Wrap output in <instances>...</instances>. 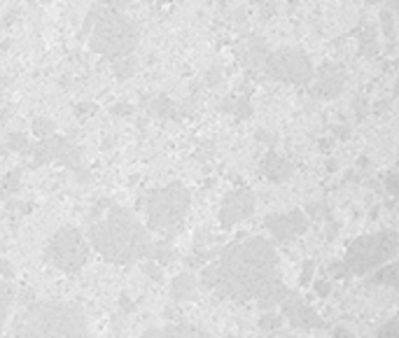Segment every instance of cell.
<instances>
[{"label":"cell","instance_id":"2e32d148","mask_svg":"<svg viewBox=\"0 0 399 338\" xmlns=\"http://www.w3.org/2000/svg\"><path fill=\"white\" fill-rule=\"evenodd\" d=\"M194 289H196L194 275L180 273V275L173 277V282H171V299L175 303L178 301H189L191 296H194Z\"/></svg>","mask_w":399,"mask_h":338},{"label":"cell","instance_id":"4316f807","mask_svg":"<svg viewBox=\"0 0 399 338\" xmlns=\"http://www.w3.org/2000/svg\"><path fill=\"white\" fill-rule=\"evenodd\" d=\"M152 259H155L157 264H171L173 261V248L169 243H159V248H152Z\"/></svg>","mask_w":399,"mask_h":338},{"label":"cell","instance_id":"b9f144b4","mask_svg":"<svg viewBox=\"0 0 399 338\" xmlns=\"http://www.w3.org/2000/svg\"><path fill=\"white\" fill-rule=\"evenodd\" d=\"M77 117H89V115H94V110H96V105H91V103H82V105H77Z\"/></svg>","mask_w":399,"mask_h":338},{"label":"cell","instance_id":"cb8c5ba5","mask_svg":"<svg viewBox=\"0 0 399 338\" xmlns=\"http://www.w3.org/2000/svg\"><path fill=\"white\" fill-rule=\"evenodd\" d=\"M31 131L38 138H47L56 131V124L52 122L49 117H36V119H33V124H31Z\"/></svg>","mask_w":399,"mask_h":338},{"label":"cell","instance_id":"9c48e42d","mask_svg":"<svg viewBox=\"0 0 399 338\" xmlns=\"http://www.w3.org/2000/svg\"><path fill=\"white\" fill-rule=\"evenodd\" d=\"M252 213H255V194L248 187H238L222 198L217 210V220L224 229H231L234 224L248 220Z\"/></svg>","mask_w":399,"mask_h":338},{"label":"cell","instance_id":"ffe728a7","mask_svg":"<svg viewBox=\"0 0 399 338\" xmlns=\"http://www.w3.org/2000/svg\"><path fill=\"white\" fill-rule=\"evenodd\" d=\"M138 68V58L126 54V56H119V58H112V70H115V77L119 82H126V79L133 77V72Z\"/></svg>","mask_w":399,"mask_h":338},{"label":"cell","instance_id":"4fadbf2b","mask_svg":"<svg viewBox=\"0 0 399 338\" xmlns=\"http://www.w3.org/2000/svg\"><path fill=\"white\" fill-rule=\"evenodd\" d=\"M68 145H70L68 138H61V136H56V134H52L47 138H40V143L38 145H31L29 152H26V154L33 156L31 168H38V166L56 161V159L63 154V150L68 147Z\"/></svg>","mask_w":399,"mask_h":338},{"label":"cell","instance_id":"e575fe53","mask_svg":"<svg viewBox=\"0 0 399 338\" xmlns=\"http://www.w3.org/2000/svg\"><path fill=\"white\" fill-rule=\"evenodd\" d=\"M313 271H315V264H313V261H306L304 268H302V277H299V282L308 284L311 280H313Z\"/></svg>","mask_w":399,"mask_h":338},{"label":"cell","instance_id":"7bdbcfd3","mask_svg":"<svg viewBox=\"0 0 399 338\" xmlns=\"http://www.w3.org/2000/svg\"><path fill=\"white\" fill-rule=\"evenodd\" d=\"M274 12H276V5H274V3H264V5H262V19L274 17Z\"/></svg>","mask_w":399,"mask_h":338},{"label":"cell","instance_id":"603a6c76","mask_svg":"<svg viewBox=\"0 0 399 338\" xmlns=\"http://www.w3.org/2000/svg\"><path fill=\"white\" fill-rule=\"evenodd\" d=\"M5 145H8L10 152H19V154H26L31 147V140L29 136L24 134V131H12V134L8 136V140H5Z\"/></svg>","mask_w":399,"mask_h":338},{"label":"cell","instance_id":"ee69618b","mask_svg":"<svg viewBox=\"0 0 399 338\" xmlns=\"http://www.w3.org/2000/svg\"><path fill=\"white\" fill-rule=\"evenodd\" d=\"M119 308H122L124 313H131V310H133V303L129 301V296H122V299H119Z\"/></svg>","mask_w":399,"mask_h":338},{"label":"cell","instance_id":"52a82bcc","mask_svg":"<svg viewBox=\"0 0 399 338\" xmlns=\"http://www.w3.org/2000/svg\"><path fill=\"white\" fill-rule=\"evenodd\" d=\"M266 75L276 82L295 84V87H306L313 79V63L306 56V51L297 47H281L276 51H269L264 58Z\"/></svg>","mask_w":399,"mask_h":338},{"label":"cell","instance_id":"3957f363","mask_svg":"<svg viewBox=\"0 0 399 338\" xmlns=\"http://www.w3.org/2000/svg\"><path fill=\"white\" fill-rule=\"evenodd\" d=\"M82 33H89V47L91 51L105 58H119L133 54L138 45V29L124 12L103 8L101 3L89 10L84 17Z\"/></svg>","mask_w":399,"mask_h":338},{"label":"cell","instance_id":"5bb4252c","mask_svg":"<svg viewBox=\"0 0 399 338\" xmlns=\"http://www.w3.org/2000/svg\"><path fill=\"white\" fill-rule=\"evenodd\" d=\"M236 54L241 58L243 65H248V68H259V65H264V58L269 54V45H266L264 38H259V35H245L243 40L236 42Z\"/></svg>","mask_w":399,"mask_h":338},{"label":"cell","instance_id":"d6a6232c","mask_svg":"<svg viewBox=\"0 0 399 338\" xmlns=\"http://www.w3.org/2000/svg\"><path fill=\"white\" fill-rule=\"evenodd\" d=\"M315 294L320 296V299H327V296L331 294V282L327 280V277H322V280H315Z\"/></svg>","mask_w":399,"mask_h":338},{"label":"cell","instance_id":"d4e9b609","mask_svg":"<svg viewBox=\"0 0 399 338\" xmlns=\"http://www.w3.org/2000/svg\"><path fill=\"white\" fill-rule=\"evenodd\" d=\"M381 26H383V35L390 40V42H395L397 38V22H395V12L385 8L381 12Z\"/></svg>","mask_w":399,"mask_h":338},{"label":"cell","instance_id":"f35d334b","mask_svg":"<svg viewBox=\"0 0 399 338\" xmlns=\"http://www.w3.org/2000/svg\"><path fill=\"white\" fill-rule=\"evenodd\" d=\"M383 184H385V189H388L390 194H397V170H390V173L385 175Z\"/></svg>","mask_w":399,"mask_h":338},{"label":"cell","instance_id":"ac0fdd59","mask_svg":"<svg viewBox=\"0 0 399 338\" xmlns=\"http://www.w3.org/2000/svg\"><path fill=\"white\" fill-rule=\"evenodd\" d=\"M148 112H150V117H155V119H169L175 115V103H173L166 94H159L152 98Z\"/></svg>","mask_w":399,"mask_h":338},{"label":"cell","instance_id":"5b68a950","mask_svg":"<svg viewBox=\"0 0 399 338\" xmlns=\"http://www.w3.org/2000/svg\"><path fill=\"white\" fill-rule=\"evenodd\" d=\"M189 189L182 182H171L166 187L152 189L145 196V213H148L150 229L162 231V234L178 231L189 213Z\"/></svg>","mask_w":399,"mask_h":338},{"label":"cell","instance_id":"484cf974","mask_svg":"<svg viewBox=\"0 0 399 338\" xmlns=\"http://www.w3.org/2000/svg\"><path fill=\"white\" fill-rule=\"evenodd\" d=\"M281 327H283V315L266 310V313L259 317V331H264V334H269V331H278Z\"/></svg>","mask_w":399,"mask_h":338},{"label":"cell","instance_id":"f546056e","mask_svg":"<svg viewBox=\"0 0 399 338\" xmlns=\"http://www.w3.org/2000/svg\"><path fill=\"white\" fill-rule=\"evenodd\" d=\"M143 271H145V275L150 277V280H155V282H162L164 280V271L159 268V264L152 259V261H145L143 264Z\"/></svg>","mask_w":399,"mask_h":338},{"label":"cell","instance_id":"7402d4cb","mask_svg":"<svg viewBox=\"0 0 399 338\" xmlns=\"http://www.w3.org/2000/svg\"><path fill=\"white\" fill-rule=\"evenodd\" d=\"M374 284H383V287H397V264L392 261L388 264V266H383L381 271H376L374 273V280H371Z\"/></svg>","mask_w":399,"mask_h":338},{"label":"cell","instance_id":"74e56055","mask_svg":"<svg viewBox=\"0 0 399 338\" xmlns=\"http://www.w3.org/2000/svg\"><path fill=\"white\" fill-rule=\"evenodd\" d=\"M110 205L108 198H103V201H96L94 203V208H91V215H89V220H96V217H101L105 213V208Z\"/></svg>","mask_w":399,"mask_h":338},{"label":"cell","instance_id":"7a4b0ae2","mask_svg":"<svg viewBox=\"0 0 399 338\" xmlns=\"http://www.w3.org/2000/svg\"><path fill=\"white\" fill-rule=\"evenodd\" d=\"M89 241L98 255L110 264H136L152 255V238L148 229L122 205H108L105 213L89 224Z\"/></svg>","mask_w":399,"mask_h":338},{"label":"cell","instance_id":"d590c367","mask_svg":"<svg viewBox=\"0 0 399 338\" xmlns=\"http://www.w3.org/2000/svg\"><path fill=\"white\" fill-rule=\"evenodd\" d=\"M110 112H112L115 117H131L133 105H131V103H117V105H112Z\"/></svg>","mask_w":399,"mask_h":338},{"label":"cell","instance_id":"7dc6e473","mask_svg":"<svg viewBox=\"0 0 399 338\" xmlns=\"http://www.w3.org/2000/svg\"><path fill=\"white\" fill-rule=\"evenodd\" d=\"M385 8L395 12V10H397V0H385Z\"/></svg>","mask_w":399,"mask_h":338},{"label":"cell","instance_id":"30bf717a","mask_svg":"<svg viewBox=\"0 0 399 338\" xmlns=\"http://www.w3.org/2000/svg\"><path fill=\"white\" fill-rule=\"evenodd\" d=\"M281 306H283V317H288L292 329H297V331H315V329H324V327H327L322 317L318 315L315 310L302 299V296L292 294V291L281 301Z\"/></svg>","mask_w":399,"mask_h":338},{"label":"cell","instance_id":"e0dca14e","mask_svg":"<svg viewBox=\"0 0 399 338\" xmlns=\"http://www.w3.org/2000/svg\"><path fill=\"white\" fill-rule=\"evenodd\" d=\"M357 40H360V56H364V58H374L378 54V49H381L374 26H364Z\"/></svg>","mask_w":399,"mask_h":338},{"label":"cell","instance_id":"6da1fadb","mask_svg":"<svg viewBox=\"0 0 399 338\" xmlns=\"http://www.w3.org/2000/svg\"><path fill=\"white\" fill-rule=\"evenodd\" d=\"M201 284L231 301H252L262 310L281 306L290 294L278 271V252L266 238H248L219 252L201 271Z\"/></svg>","mask_w":399,"mask_h":338},{"label":"cell","instance_id":"1f68e13d","mask_svg":"<svg viewBox=\"0 0 399 338\" xmlns=\"http://www.w3.org/2000/svg\"><path fill=\"white\" fill-rule=\"evenodd\" d=\"M376 334H378V336H399V322H397V317H392L388 324H383V327L378 329Z\"/></svg>","mask_w":399,"mask_h":338},{"label":"cell","instance_id":"60d3db41","mask_svg":"<svg viewBox=\"0 0 399 338\" xmlns=\"http://www.w3.org/2000/svg\"><path fill=\"white\" fill-rule=\"evenodd\" d=\"M329 273L334 275V277H343V275H348V268H345V264H343V261H338V264H331V266H329Z\"/></svg>","mask_w":399,"mask_h":338},{"label":"cell","instance_id":"277c9868","mask_svg":"<svg viewBox=\"0 0 399 338\" xmlns=\"http://www.w3.org/2000/svg\"><path fill=\"white\" fill-rule=\"evenodd\" d=\"M15 336H84L86 317L75 303H33L12 324Z\"/></svg>","mask_w":399,"mask_h":338},{"label":"cell","instance_id":"681fc988","mask_svg":"<svg viewBox=\"0 0 399 338\" xmlns=\"http://www.w3.org/2000/svg\"><path fill=\"white\" fill-rule=\"evenodd\" d=\"M5 87H8V77L0 75V94H3V89H5Z\"/></svg>","mask_w":399,"mask_h":338},{"label":"cell","instance_id":"836d02e7","mask_svg":"<svg viewBox=\"0 0 399 338\" xmlns=\"http://www.w3.org/2000/svg\"><path fill=\"white\" fill-rule=\"evenodd\" d=\"M257 140L266 143V145H269V147H276L278 136L274 134V131H266V129H262V131H257Z\"/></svg>","mask_w":399,"mask_h":338},{"label":"cell","instance_id":"d6986e66","mask_svg":"<svg viewBox=\"0 0 399 338\" xmlns=\"http://www.w3.org/2000/svg\"><path fill=\"white\" fill-rule=\"evenodd\" d=\"M12 301H15V289H12V284L3 277V280H0V334H3L5 324H8Z\"/></svg>","mask_w":399,"mask_h":338},{"label":"cell","instance_id":"8992f818","mask_svg":"<svg viewBox=\"0 0 399 338\" xmlns=\"http://www.w3.org/2000/svg\"><path fill=\"white\" fill-rule=\"evenodd\" d=\"M397 255V231H381V234L360 236L350 243L345 252V268L352 275L371 273L374 268L383 266L385 261H392Z\"/></svg>","mask_w":399,"mask_h":338},{"label":"cell","instance_id":"9a60e30c","mask_svg":"<svg viewBox=\"0 0 399 338\" xmlns=\"http://www.w3.org/2000/svg\"><path fill=\"white\" fill-rule=\"evenodd\" d=\"M262 175L266 177V180L281 184L292 175V166L285 161L283 156H278L274 150H269L262 159Z\"/></svg>","mask_w":399,"mask_h":338},{"label":"cell","instance_id":"8d00e7d4","mask_svg":"<svg viewBox=\"0 0 399 338\" xmlns=\"http://www.w3.org/2000/svg\"><path fill=\"white\" fill-rule=\"evenodd\" d=\"M98 3H101L103 8H110V10H119V12H124L126 8H129V3H131V0H98Z\"/></svg>","mask_w":399,"mask_h":338},{"label":"cell","instance_id":"f6af8a7d","mask_svg":"<svg viewBox=\"0 0 399 338\" xmlns=\"http://www.w3.org/2000/svg\"><path fill=\"white\" fill-rule=\"evenodd\" d=\"M17 15H19V12L17 10H12V12H8V15H5V26H10V24H15L17 22Z\"/></svg>","mask_w":399,"mask_h":338},{"label":"cell","instance_id":"c3c4849f","mask_svg":"<svg viewBox=\"0 0 399 338\" xmlns=\"http://www.w3.org/2000/svg\"><path fill=\"white\" fill-rule=\"evenodd\" d=\"M334 336H350L348 329H334Z\"/></svg>","mask_w":399,"mask_h":338},{"label":"cell","instance_id":"8fae6325","mask_svg":"<svg viewBox=\"0 0 399 338\" xmlns=\"http://www.w3.org/2000/svg\"><path fill=\"white\" fill-rule=\"evenodd\" d=\"M264 224L276 241L290 243L292 238L302 236L304 231L308 229V217H306L302 210H292V213H283V215H269Z\"/></svg>","mask_w":399,"mask_h":338},{"label":"cell","instance_id":"4dcf8cb0","mask_svg":"<svg viewBox=\"0 0 399 338\" xmlns=\"http://www.w3.org/2000/svg\"><path fill=\"white\" fill-rule=\"evenodd\" d=\"M222 82V68H210L208 72H205V87H217V84Z\"/></svg>","mask_w":399,"mask_h":338},{"label":"cell","instance_id":"f907efd6","mask_svg":"<svg viewBox=\"0 0 399 338\" xmlns=\"http://www.w3.org/2000/svg\"><path fill=\"white\" fill-rule=\"evenodd\" d=\"M8 152H10V150H8V145H0V156L8 154Z\"/></svg>","mask_w":399,"mask_h":338},{"label":"cell","instance_id":"83f0119b","mask_svg":"<svg viewBox=\"0 0 399 338\" xmlns=\"http://www.w3.org/2000/svg\"><path fill=\"white\" fill-rule=\"evenodd\" d=\"M169 334V336H187V334H205L203 329H196V327H189V324H171V327L162 329V336Z\"/></svg>","mask_w":399,"mask_h":338},{"label":"cell","instance_id":"f1b7e54d","mask_svg":"<svg viewBox=\"0 0 399 338\" xmlns=\"http://www.w3.org/2000/svg\"><path fill=\"white\" fill-rule=\"evenodd\" d=\"M231 112H236V119L241 122V119H248L252 115V105H250V98L248 96H241V98H236L234 101V110Z\"/></svg>","mask_w":399,"mask_h":338},{"label":"cell","instance_id":"44dd1931","mask_svg":"<svg viewBox=\"0 0 399 338\" xmlns=\"http://www.w3.org/2000/svg\"><path fill=\"white\" fill-rule=\"evenodd\" d=\"M22 175H24V168H12L8 175L3 177L0 182V198H10L12 194H17L19 187H22Z\"/></svg>","mask_w":399,"mask_h":338},{"label":"cell","instance_id":"bcb514c9","mask_svg":"<svg viewBox=\"0 0 399 338\" xmlns=\"http://www.w3.org/2000/svg\"><path fill=\"white\" fill-rule=\"evenodd\" d=\"M33 296H36V294H33V289H24V291H22V301H24V303H31Z\"/></svg>","mask_w":399,"mask_h":338},{"label":"cell","instance_id":"ba28073f","mask_svg":"<svg viewBox=\"0 0 399 338\" xmlns=\"http://www.w3.org/2000/svg\"><path fill=\"white\" fill-rule=\"evenodd\" d=\"M47 259L63 273H75L89 261V245L75 227H63L49 238Z\"/></svg>","mask_w":399,"mask_h":338},{"label":"cell","instance_id":"ab89813d","mask_svg":"<svg viewBox=\"0 0 399 338\" xmlns=\"http://www.w3.org/2000/svg\"><path fill=\"white\" fill-rule=\"evenodd\" d=\"M0 275H3L5 280H12V277H15V268H12V264L8 259H0Z\"/></svg>","mask_w":399,"mask_h":338},{"label":"cell","instance_id":"7c38bea8","mask_svg":"<svg viewBox=\"0 0 399 338\" xmlns=\"http://www.w3.org/2000/svg\"><path fill=\"white\" fill-rule=\"evenodd\" d=\"M313 96L322 101H331L345 89V72L338 63H324L320 70L313 72Z\"/></svg>","mask_w":399,"mask_h":338}]
</instances>
